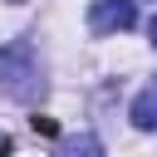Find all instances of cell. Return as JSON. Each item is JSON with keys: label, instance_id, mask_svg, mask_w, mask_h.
<instances>
[{"label": "cell", "instance_id": "1", "mask_svg": "<svg viewBox=\"0 0 157 157\" xmlns=\"http://www.w3.org/2000/svg\"><path fill=\"white\" fill-rule=\"evenodd\" d=\"M39 88H44V78H39L34 49H29L25 39H10V44L0 49V93L15 98V103H29Z\"/></svg>", "mask_w": 157, "mask_h": 157}, {"label": "cell", "instance_id": "2", "mask_svg": "<svg viewBox=\"0 0 157 157\" xmlns=\"http://www.w3.org/2000/svg\"><path fill=\"white\" fill-rule=\"evenodd\" d=\"M137 25V5L132 0H93L88 10V29L93 34H123Z\"/></svg>", "mask_w": 157, "mask_h": 157}, {"label": "cell", "instance_id": "3", "mask_svg": "<svg viewBox=\"0 0 157 157\" xmlns=\"http://www.w3.org/2000/svg\"><path fill=\"white\" fill-rule=\"evenodd\" d=\"M128 118H132V128H142V132H152V128H157V83H147V88L132 98Z\"/></svg>", "mask_w": 157, "mask_h": 157}, {"label": "cell", "instance_id": "4", "mask_svg": "<svg viewBox=\"0 0 157 157\" xmlns=\"http://www.w3.org/2000/svg\"><path fill=\"white\" fill-rule=\"evenodd\" d=\"M54 157H103V142L93 132H78V137H64Z\"/></svg>", "mask_w": 157, "mask_h": 157}, {"label": "cell", "instance_id": "5", "mask_svg": "<svg viewBox=\"0 0 157 157\" xmlns=\"http://www.w3.org/2000/svg\"><path fill=\"white\" fill-rule=\"evenodd\" d=\"M29 128H34L39 137H54V132H59V123H54L49 113H34V118H29Z\"/></svg>", "mask_w": 157, "mask_h": 157}, {"label": "cell", "instance_id": "6", "mask_svg": "<svg viewBox=\"0 0 157 157\" xmlns=\"http://www.w3.org/2000/svg\"><path fill=\"white\" fill-rule=\"evenodd\" d=\"M147 29H152V44H157V15H152V25H147Z\"/></svg>", "mask_w": 157, "mask_h": 157}, {"label": "cell", "instance_id": "7", "mask_svg": "<svg viewBox=\"0 0 157 157\" xmlns=\"http://www.w3.org/2000/svg\"><path fill=\"white\" fill-rule=\"evenodd\" d=\"M10 5H20V0H10Z\"/></svg>", "mask_w": 157, "mask_h": 157}]
</instances>
